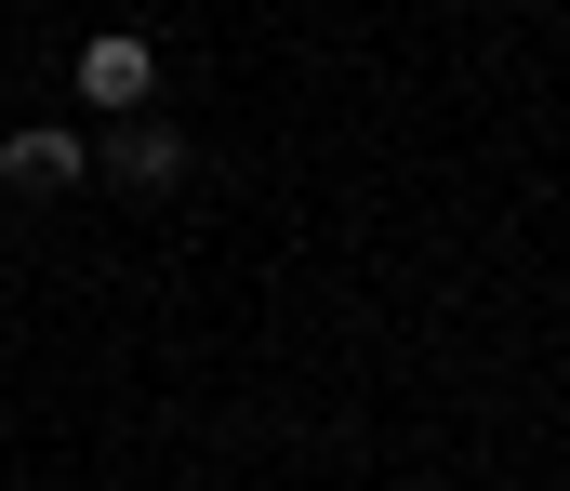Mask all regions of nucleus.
<instances>
[{
    "instance_id": "nucleus-1",
    "label": "nucleus",
    "mask_w": 570,
    "mask_h": 491,
    "mask_svg": "<svg viewBox=\"0 0 570 491\" xmlns=\"http://www.w3.org/2000/svg\"><path fill=\"white\" fill-rule=\"evenodd\" d=\"M80 94H94V107H120V120H134L146 94H159V53H146L134 27H107V40H80Z\"/></svg>"
},
{
    "instance_id": "nucleus-2",
    "label": "nucleus",
    "mask_w": 570,
    "mask_h": 491,
    "mask_svg": "<svg viewBox=\"0 0 570 491\" xmlns=\"http://www.w3.org/2000/svg\"><path fill=\"white\" fill-rule=\"evenodd\" d=\"M107 173H120V186H173V173H186V134H173V120H120V134H107Z\"/></svg>"
},
{
    "instance_id": "nucleus-3",
    "label": "nucleus",
    "mask_w": 570,
    "mask_h": 491,
    "mask_svg": "<svg viewBox=\"0 0 570 491\" xmlns=\"http://www.w3.org/2000/svg\"><path fill=\"white\" fill-rule=\"evenodd\" d=\"M0 173H13V186H80V173H94V147L40 120V134H13V147H0Z\"/></svg>"
}]
</instances>
